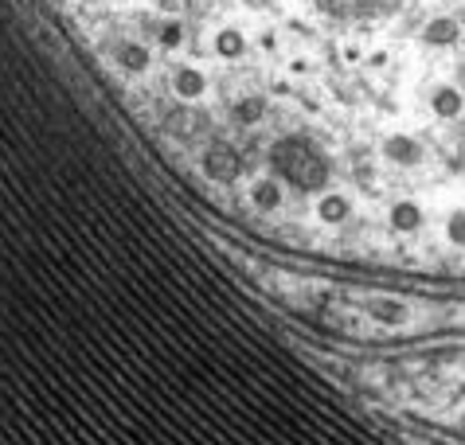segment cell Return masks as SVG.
I'll use <instances>...</instances> for the list:
<instances>
[{
	"label": "cell",
	"instance_id": "cell-1",
	"mask_svg": "<svg viewBox=\"0 0 465 445\" xmlns=\"http://www.w3.org/2000/svg\"><path fill=\"white\" fill-rule=\"evenodd\" d=\"M368 312L376 321H383V324H399V321H403V305H395V301H391V305H387V301H368Z\"/></svg>",
	"mask_w": 465,
	"mask_h": 445
}]
</instances>
